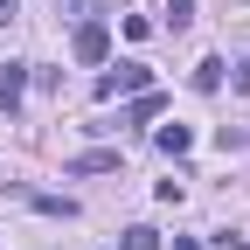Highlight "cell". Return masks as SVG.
Returning <instances> with one entry per match:
<instances>
[{"label": "cell", "mask_w": 250, "mask_h": 250, "mask_svg": "<svg viewBox=\"0 0 250 250\" xmlns=\"http://www.w3.org/2000/svg\"><path fill=\"white\" fill-rule=\"evenodd\" d=\"M195 21V0H167V28H188Z\"/></svg>", "instance_id": "9c48e42d"}, {"label": "cell", "mask_w": 250, "mask_h": 250, "mask_svg": "<svg viewBox=\"0 0 250 250\" xmlns=\"http://www.w3.org/2000/svg\"><path fill=\"white\" fill-rule=\"evenodd\" d=\"M28 90V62H0V111H14Z\"/></svg>", "instance_id": "3957f363"}, {"label": "cell", "mask_w": 250, "mask_h": 250, "mask_svg": "<svg viewBox=\"0 0 250 250\" xmlns=\"http://www.w3.org/2000/svg\"><path fill=\"white\" fill-rule=\"evenodd\" d=\"M153 111H160V90H139V98H132V104H125V125H146Z\"/></svg>", "instance_id": "8992f818"}, {"label": "cell", "mask_w": 250, "mask_h": 250, "mask_svg": "<svg viewBox=\"0 0 250 250\" xmlns=\"http://www.w3.org/2000/svg\"><path fill=\"white\" fill-rule=\"evenodd\" d=\"M118 250H160V229H153V223H132V229H125V243Z\"/></svg>", "instance_id": "52a82bcc"}, {"label": "cell", "mask_w": 250, "mask_h": 250, "mask_svg": "<svg viewBox=\"0 0 250 250\" xmlns=\"http://www.w3.org/2000/svg\"><path fill=\"white\" fill-rule=\"evenodd\" d=\"M236 83H250V62H243V70H236Z\"/></svg>", "instance_id": "4fadbf2b"}, {"label": "cell", "mask_w": 250, "mask_h": 250, "mask_svg": "<svg viewBox=\"0 0 250 250\" xmlns=\"http://www.w3.org/2000/svg\"><path fill=\"white\" fill-rule=\"evenodd\" d=\"M56 7H77V14H83V21H90V7H98V0H56Z\"/></svg>", "instance_id": "30bf717a"}, {"label": "cell", "mask_w": 250, "mask_h": 250, "mask_svg": "<svg viewBox=\"0 0 250 250\" xmlns=\"http://www.w3.org/2000/svg\"><path fill=\"white\" fill-rule=\"evenodd\" d=\"M174 250H202V243H195V236H174Z\"/></svg>", "instance_id": "8fae6325"}, {"label": "cell", "mask_w": 250, "mask_h": 250, "mask_svg": "<svg viewBox=\"0 0 250 250\" xmlns=\"http://www.w3.org/2000/svg\"><path fill=\"white\" fill-rule=\"evenodd\" d=\"M70 49H77V62H104V49H111V35H104V21H83Z\"/></svg>", "instance_id": "7a4b0ae2"}, {"label": "cell", "mask_w": 250, "mask_h": 250, "mask_svg": "<svg viewBox=\"0 0 250 250\" xmlns=\"http://www.w3.org/2000/svg\"><path fill=\"white\" fill-rule=\"evenodd\" d=\"M139 90H153V70H146V62H118V70L98 77V98H139Z\"/></svg>", "instance_id": "6da1fadb"}, {"label": "cell", "mask_w": 250, "mask_h": 250, "mask_svg": "<svg viewBox=\"0 0 250 250\" xmlns=\"http://www.w3.org/2000/svg\"><path fill=\"white\" fill-rule=\"evenodd\" d=\"M195 90H223V62H215V56L195 62Z\"/></svg>", "instance_id": "ba28073f"}, {"label": "cell", "mask_w": 250, "mask_h": 250, "mask_svg": "<svg viewBox=\"0 0 250 250\" xmlns=\"http://www.w3.org/2000/svg\"><path fill=\"white\" fill-rule=\"evenodd\" d=\"M153 146H160V153H174V160H181V153L195 146V132H188V125H160V132H153Z\"/></svg>", "instance_id": "277c9868"}, {"label": "cell", "mask_w": 250, "mask_h": 250, "mask_svg": "<svg viewBox=\"0 0 250 250\" xmlns=\"http://www.w3.org/2000/svg\"><path fill=\"white\" fill-rule=\"evenodd\" d=\"M0 21H14V0H0Z\"/></svg>", "instance_id": "7c38bea8"}, {"label": "cell", "mask_w": 250, "mask_h": 250, "mask_svg": "<svg viewBox=\"0 0 250 250\" xmlns=\"http://www.w3.org/2000/svg\"><path fill=\"white\" fill-rule=\"evenodd\" d=\"M111 167H118V153H104V146H98V153H77V160H70V174H111Z\"/></svg>", "instance_id": "5b68a950"}]
</instances>
